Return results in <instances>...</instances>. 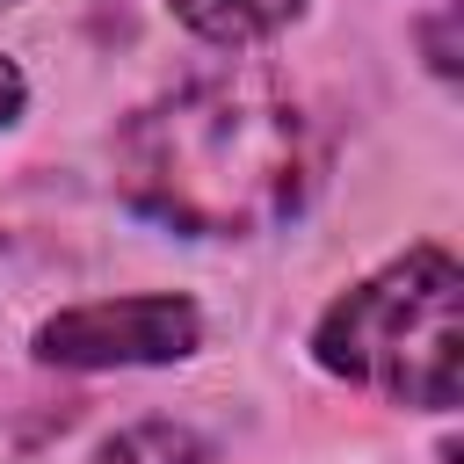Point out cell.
Masks as SVG:
<instances>
[{
	"instance_id": "obj_1",
	"label": "cell",
	"mask_w": 464,
	"mask_h": 464,
	"mask_svg": "<svg viewBox=\"0 0 464 464\" xmlns=\"http://www.w3.org/2000/svg\"><path fill=\"white\" fill-rule=\"evenodd\" d=\"M319 181V138L304 109L254 80L210 72L145 102L116 138V188L138 218L196 239L276 232Z\"/></svg>"
},
{
	"instance_id": "obj_2",
	"label": "cell",
	"mask_w": 464,
	"mask_h": 464,
	"mask_svg": "<svg viewBox=\"0 0 464 464\" xmlns=\"http://www.w3.org/2000/svg\"><path fill=\"white\" fill-rule=\"evenodd\" d=\"M464 268L450 246H406L355 290H341L312 334L319 370L392 399V406H457L464 377Z\"/></svg>"
},
{
	"instance_id": "obj_3",
	"label": "cell",
	"mask_w": 464,
	"mask_h": 464,
	"mask_svg": "<svg viewBox=\"0 0 464 464\" xmlns=\"http://www.w3.org/2000/svg\"><path fill=\"white\" fill-rule=\"evenodd\" d=\"M203 341V312L174 290L152 297H102L72 304L36 326V355L58 370H138V362H181Z\"/></svg>"
},
{
	"instance_id": "obj_4",
	"label": "cell",
	"mask_w": 464,
	"mask_h": 464,
	"mask_svg": "<svg viewBox=\"0 0 464 464\" xmlns=\"http://www.w3.org/2000/svg\"><path fill=\"white\" fill-rule=\"evenodd\" d=\"M167 7L210 44H261L304 14V0H167Z\"/></svg>"
},
{
	"instance_id": "obj_5",
	"label": "cell",
	"mask_w": 464,
	"mask_h": 464,
	"mask_svg": "<svg viewBox=\"0 0 464 464\" xmlns=\"http://www.w3.org/2000/svg\"><path fill=\"white\" fill-rule=\"evenodd\" d=\"M102 464H210V442L181 420H138L102 442Z\"/></svg>"
},
{
	"instance_id": "obj_6",
	"label": "cell",
	"mask_w": 464,
	"mask_h": 464,
	"mask_svg": "<svg viewBox=\"0 0 464 464\" xmlns=\"http://www.w3.org/2000/svg\"><path fill=\"white\" fill-rule=\"evenodd\" d=\"M22 102H29V80H22V65H14V58H0V130L22 116Z\"/></svg>"
}]
</instances>
